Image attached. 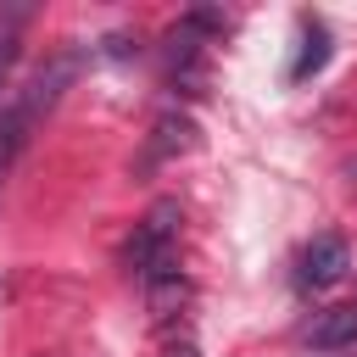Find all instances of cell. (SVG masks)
I'll list each match as a JSON object with an SVG mask.
<instances>
[{
    "mask_svg": "<svg viewBox=\"0 0 357 357\" xmlns=\"http://www.w3.org/2000/svg\"><path fill=\"white\" fill-rule=\"evenodd\" d=\"M162 357H201V346H195V340H178V346H167Z\"/></svg>",
    "mask_w": 357,
    "mask_h": 357,
    "instance_id": "ba28073f",
    "label": "cell"
},
{
    "mask_svg": "<svg viewBox=\"0 0 357 357\" xmlns=\"http://www.w3.org/2000/svg\"><path fill=\"white\" fill-rule=\"evenodd\" d=\"M184 151H195V123H190L184 112H167V117H156V128H151V145H145V162H167V156H184Z\"/></svg>",
    "mask_w": 357,
    "mask_h": 357,
    "instance_id": "5b68a950",
    "label": "cell"
},
{
    "mask_svg": "<svg viewBox=\"0 0 357 357\" xmlns=\"http://www.w3.org/2000/svg\"><path fill=\"white\" fill-rule=\"evenodd\" d=\"M351 273V245L340 240V234H318L307 251H301V290H329V284H340Z\"/></svg>",
    "mask_w": 357,
    "mask_h": 357,
    "instance_id": "7a4b0ae2",
    "label": "cell"
},
{
    "mask_svg": "<svg viewBox=\"0 0 357 357\" xmlns=\"http://www.w3.org/2000/svg\"><path fill=\"white\" fill-rule=\"evenodd\" d=\"M28 11H11L6 22H0V89H6V73H11V61H17V22H22Z\"/></svg>",
    "mask_w": 357,
    "mask_h": 357,
    "instance_id": "52a82bcc",
    "label": "cell"
},
{
    "mask_svg": "<svg viewBox=\"0 0 357 357\" xmlns=\"http://www.w3.org/2000/svg\"><path fill=\"white\" fill-rule=\"evenodd\" d=\"M139 290H145V307H151V318H156V324H167V318L190 301V279L178 273V262H173V268L145 273V279H139Z\"/></svg>",
    "mask_w": 357,
    "mask_h": 357,
    "instance_id": "277c9868",
    "label": "cell"
},
{
    "mask_svg": "<svg viewBox=\"0 0 357 357\" xmlns=\"http://www.w3.org/2000/svg\"><path fill=\"white\" fill-rule=\"evenodd\" d=\"M329 61V33H324V22H301V56H296V67H290V78H307V73H318Z\"/></svg>",
    "mask_w": 357,
    "mask_h": 357,
    "instance_id": "8992f818",
    "label": "cell"
},
{
    "mask_svg": "<svg viewBox=\"0 0 357 357\" xmlns=\"http://www.w3.org/2000/svg\"><path fill=\"white\" fill-rule=\"evenodd\" d=\"M178 201H156L145 218H139V229H134V240H128V251H123V262H128V273L134 279H145V273H156V268H173L178 262Z\"/></svg>",
    "mask_w": 357,
    "mask_h": 357,
    "instance_id": "6da1fadb",
    "label": "cell"
},
{
    "mask_svg": "<svg viewBox=\"0 0 357 357\" xmlns=\"http://www.w3.org/2000/svg\"><path fill=\"white\" fill-rule=\"evenodd\" d=\"M301 340L312 351H346V346H357V301H335V307L312 312V324L301 329Z\"/></svg>",
    "mask_w": 357,
    "mask_h": 357,
    "instance_id": "3957f363",
    "label": "cell"
}]
</instances>
